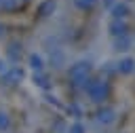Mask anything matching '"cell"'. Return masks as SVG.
<instances>
[{
	"mask_svg": "<svg viewBox=\"0 0 135 133\" xmlns=\"http://www.w3.org/2000/svg\"><path fill=\"white\" fill-rule=\"evenodd\" d=\"M0 2H2V0H0Z\"/></svg>",
	"mask_w": 135,
	"mask_h": 133,
	"instance_id": "obj_21",
	"label": "cell"
},
{
	"mask_svg": "<svg viewBox=\"0 0 135 133\" xmlns=\"http://www.w3.org/2000/svg\"><path fill=\"white\" fill-rule=\"evenodd\" d=\"M68 112H74V114H76V118H78V116L82 114V112H80V108H78L76 103H72V106H68Z\"/></svg>",
	"mask_w": 135,
	"mask_h": 133,
	"instance_id": "obj_17",
	"label": "cell"
},
{
	"mask_svg": "<svg viewBox=\"0 0 135 133\" xmlns=\"http://www.w3.org/2000/svg\"><path fill=\"white\" fill-rule=\"evenodd\" d=\"M23 78H25V70H23L21 65H8V70L0 76V82L4 80V84H6V87H13V84L21 82Z\"/></svg>",
	"mask_w": 135,
	"mask_h": 133,
	"instance_id": "obj_3",
	"label": "cell"
},
{
	"mask_svg": "<svg viewBox=\"0 0 135 133\" xmlns=\"http://www.w3.org/2000/svg\"><path fill=\"white\" fill-rule=\"evenodd\" d=\"M133 44H135L133 36H131V34H124V36H118V38H114V44H112V49H114L116 53H129V51L133 49Z\"/></svg>",
	"mask_w": 135,
	"mask_h": 133,
	"instance_id": "obj_7",
	"label": "cell"
},
{
	"mask_svg": "<svg viewBox=\"0 0 135 133\" xmlns=\"http://www.w3.org/2000/svg\"><path fill=\"white\" fill-rule=\"evenodd\" d=\"M6 70H8V65H6V61H4L2 57H0V76H2V74H4Z\"/></svg>",
	"mask_w": 135,
	"mask_h": 133,
	"instance_id": "obj_18",
	"label": "cell"
},
{
	"mask_svg": "<svg viewBox=\"0 0 135 133\" xmlns=\"http://www.w3.org/2000/svg\"><path fill=\"white\" fill-rule=\"evenodd\" d=\"M110 15H112V19H127V17L131 15V6H129V2H124V0H116V2L110 6Z\"/></svg>",
	"mask_w": 135,
	"mask_h": 133,
	"instance_id": "obj_5",
	"label": "cell"
},
{
	"mask_svg": "<svg viewBox=\"0 0 135 133\" xmlns=\"http://www.w3.org/2000/svg\"><path fill=\"white\" fill-rule=\"evenodd\" d=\"M116 72L122 74V76H131V74H135V57H131V55L120 57L118 63H116Z\"/></svg>",
	"mask_w": 135,
	"mask_h": 133,
	"instance_id": "obj_6",
	"label": "cell"
},
{
	"mask_svg": "<svg viewBox=\"0 0 135 133\" xmlns=\"http://www.w3.org/2000/svg\"><path fill=\"white\" fill-rule=\"evenodd\" d=\"M34 84L36 87H40V89H51V78H49V74L46 72H36L34 74Z\"/></svg>",
	"mask_w": 135,
	"mask_h": 133,
	"instance_id": "obj_11",
	"label": "cell"
},
{
	"mask_svg": "<svg viewBox=\"0 0 135 133\" xmlns=\"http://www.w3.org/2000/svg\"><path fill=\"white\" fill-rule=\"evenodd\" d=\"M108 32H110L112 38H118V36L129 34V25H127L124 19H112V21L108 23Z\"/></svg>",
	"mask_w": 135,
	"mask_h": 133,
	"instance_id": "obj_8",
	"label": "cell"
},
{
	"mask_svg": "<svg viewBox=\"0 0 135 133\" xmlns=\"http://www.w3.org/2000/svg\"><path fill=\"white\" fill-rule=\"evenodd\" d=\"M91 72H93V63L89 61V59H78V61H74L70 68H68V80L72 82V84H84L86 80H89V76H91Z\"/></svg>",
	"mask_w": 135,
	"mask_h": 133,
	"instance_id": "obj_2",
	"label": "cell"
},
{
	"mask_svg": "<svg viewBox=\"0 0 135 133\" xmlns=\"http://www.w3.org/2000/svg\"><path fill=\"white\" fill-rule=\"evenodd\" d=\"M11 127V118H8V114L6 112H2L0 110V131H6Z\"/></svg>",
	"mask_w": 135,
	"mask_h": 133,
	"instance_id": "obj_16",
	"label": "cell"
},
{
	"mask_svg": "<svg viewBox=\"0 0 135 133\" xmlns=\"http://www.w3.org/2000/svg\"><path fill=\"white\" fill-rule=\"evenodd\" d=\"M65 133H86V127H84L80 120H76V122H72V125L68 127Z\"/></svg>",
	"mask_w": 135,
	"mask_h": 133,
	"instance_id": "obj_15",
	"label": "cell"
},
{
	"mask_svg": "<svg viewBox=\"0 0 135 133\" xmlns=\"http://www.w3.org/2000/svg\"><path fill=\"white\" fill-rule=\"evenodd\" d=\"M53 53H51V61H53V68H61L63 63H65V55H63V51H59V49H51Z\"/></svg>",
	"mask_w": 135,
	"mask_h": 133,
	"instance_id": "obj_12",
	"label": "cell"
},
{
	"mask_svg": "<svg viewBox=\"0 0 135 133\" xmlns=\"http://www.w3.org/2000/svg\"><path fill=\"white\" fill-rule=\"evenodd\" d=\"M0 36H2V25H0Z\"/></svg>",
	"mask_w": 135,
	"mask_h": 133,
	"instance_id": "obj_20",
	"label": "cell"
},
{
	"mask_svg": "<svg viewBox=\"0 0 135 133\" xmlns=\"http://www.w3.org/2000/svg\"><path fill=\"white\" fill-rule=\"evenodd\" d=\"M95 120L99 125H103V127H110V125L116 122V110L110 108V106H103V108H99L95 112Z\"/></svg>",
	"mask_w": 135,
	"mask_h": 133,
	"instance_id": "obj_4",
	"label": "cell"
},
{
	"mask_svg": "<svg viewBox=\"0 0 135 133\" xmlns=\"http://www.w3.org/2000/svg\"><path fill=\"white\" fill-rule=\"evenodd\" d=\"M55 11H57V0H42L38 4V17H42V19L51 17Z\"/></svg>",
	"mask_w": 135,
	"mask_h": 133,
	"instance_id": "obj_9",
	"label": "cell"
},
{
	"mask_svg": "<svg viewBox=\"0 0 135 133\" xmlns=\"http://www.w3.org/2000/svg\"><path fill=\"white\" fill-rule=\"evenodd\" d=\"M97 2H99V0H74V6H76L78 11H91Z\"/></svg>",
	"mask_w": 135,
	"mask_h": 133,
	"instance_id": "obj_14",
	"label": "cell"
},
{
	"mask_svg": "<svg viewBox=\"0 0 135 133\" xmlns=\"http://www.w3.org/2000/svg\"><path fill=\"white\" fill-rule=\"evenodd\" d=\"M8 57H11V61H13V63H17V61H19V57H21V44L13 42V44L8 46Z\"/></svg>",
	"mask_w": 135,
	"mask_h": 133,
	"instance_id": "obj_13",
	"label": "cell"
},
{
	"mask_svg": "<svg viewBox=\"0 0 135 133\" xmlns=\"http://www.w3.org/2000/svg\"><path fill=\"white\" fill-rule=\"evenodd\" d=\"M27 65L32 68V72H44V57L40 53H30L27 55Z\"/></svg>",
	"mask_w": 135,
	"mask_h": 133,
	"instance_id": "obj_10",
	"label": "cell"
},
{
	"mask_svg": "<svg viewBox=\"0 0 135 133\" xmlns=\"http://www.w3.org/2000/svg\"><path fill=\"white\" fill-rule=\"evenodd\" d=\"M82 87H84V91H86V95L93 103H103L110 95V84H108L105 78H93V80L89 78Z\"/></svg>",
	"mask_w": 135,
	"mask_h": 133,
	"instance_id": "obj_1",
	"label": "cell"
},
{
	"mask_svg": "<svg viewBox=\"0 0 135 133\" xmlns=\"http://www.w3.org/2000/svg\"><path fill=\"white\" fill-rule=\"evenodd\" d=\"M114 2H116V0H103V6H105V8H108V11H110V6H112V4H114Z\"/></svg>",
	"mask_w": 135,
	"mask_h": 133,
	"instance_id": "obj_19",
	"label": "cell"
}]
</instances>
